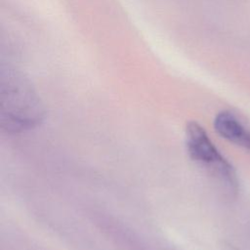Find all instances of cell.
Listing matches in <instances>:
<instances>
[{"label":"cell","mask_w":250,"mask_h":250,"mask_svg":"<svg viewBox=\"0 0 250 250\" xmlns=\"http://www.w3.org/2000/svg\"><path fill=\"white\" fill-rule=\"evenodd\" d=\"M186 135L190 158L208 170L230 193L236 194L239 189L237 173L213 144L204 128L191 121L187 125Z\"/></svg>","instance_id":"obj_2"},{"label":"cell","mask_w":250,"mask_h":250,"mask_svg":"<svg viewBox=\"0 0 250 250\" xmlns=\"http://www.w3.org/2000/svg\"><path fill=\"white\" fill-rule=\"evenodd\" d=\"M214 129L223 139L250 152V130L233 112H218L214 118Z\"/></svg>","instance_id":"obj_3"},{"label":"cell","mask_w":250,"mask_h":250,"mask_svg":"<svg viewBox=\"0 0 250 250\" xmlns=\"http://www.w3.org/2000/svg\"><path fill=\"white\" fill-rule=\"evenodd\" d=\"M45 108L30 81L16 69H5L0 77L1 128L18 133L37 126Z\"/></svg>","instance_id":"obj_1"}]
</instances>
